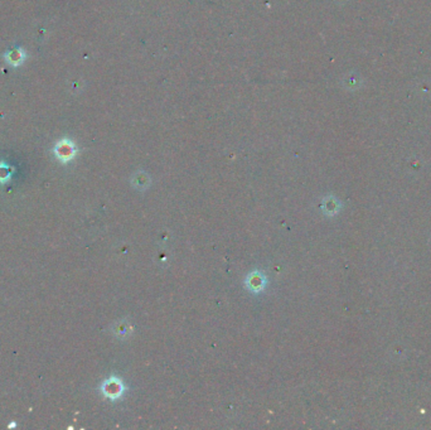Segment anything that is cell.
Returning <instances> with one entry per match:
<instances>
[{
	"instance_id": "1",
	"label": "cell",
	"mask_w": 431,
	"mask_h": 430,
	"mask_svg": "<svg viewBox=\"0 0 431 430\" xmlns=\"http://www.w3.org/2000/svg\"><path fill=\"white\" fill-rule=\"evenodd\" d=\"M53 153H54L56 158L60 160V163H70L77 154V147L74 143L70 139H62L60 142L56 143L54 148H53Z\"/></svg>"
},
{
	"instance_id": "2",
	"label": "cell",
	"mask_w": 431,
	"mask_h": 430,
	"mask_svg": "<svg viewBox=\"0 0 431 430\" xmlns=\"http://www.w3.org/2000/svg\"><path fill=\"white\" fill-rule=\"evenodd\" d=\"M101 392L106 399L116 400L124 393V383L118 377H110L105 380L101 385Z\"/></svg>"
},
{
	"instance_id": "3",
	"label": "cell",
	"mask_w": 431,
	"mask_h": 430,
	"mask_svg": "<svg viewBox=\"0 0 431 430\" xmlns=\"http://www.w3.org/2000/svg\"><path fill=\"white\" fill-rule=\"evenodd\" d=\"M322 210L326 216H336V213H340L342 210V203L338 198L333 196H329L324 198L323 203H322Z\"/></svg>"
},
{
	"instance_id": "4",
	"label": "cell",
	"mask_w": 431,
	"mask_h": 430,
	"mask_svg": "<svg viewBox=\"0 0 431 430\" xmlns=\"http://www.w3.org/2000/svg\"><path fill=\"white\" fill-rule=\"evenodd\" d=\"M265 281L266 279L262 274L258 273V271H254V273H251L250 275L248 276L246 284H248V290L254 291V293H258V291L262 290L264 286H265Z\"/></svg>"
},
{
	"instance_id": "5",
	"label": "cell",
	"mask_w": 431,
	"mask_h": 430,
	"mask_svg": "<svg viewBox=\"0 0 431 430\" xmlns=\"http://www.w3.org/2000/svg\"><path fill=\"white\" fill-rule=\"evenodd\" d=\"M4 57H6V62H8L9 65L19 66L26 60V52H24L23 50H20V48H18V50H13L10 51V52L6 53Z\"/></svg>"
},
{
	"instance_id": "6",
	"label": "cell",
	"mask_w": 431,
	"mask_h": 430,
	"mask_svg": "<svg viewBox=\"0 0 431 430\" xmlns=\"http://www.w3.org/2000/svg\"><path fill=\"white\" fill-rule=\"evenodd\" d=\"M16 169L6 164V162H0V184H6L12 181L13 173Z\"/></svg>"
},
{
	"instance_id": "7",
	"label": "cell",
	"mask_w": 431,
	"mask_h": 430,
	"mask_svg": "<svg viewBox=\"0 0 431 430\" xmlns=\"http://www.w3.org/2000/svg\"><path fill=\"white\" fill-rule=\"evenodd\" d=\"M16 425H18V424H16V421H12L10 424L8 425V427H9V429H13V427H16Z\"/></svg>"
}]
</instances>
